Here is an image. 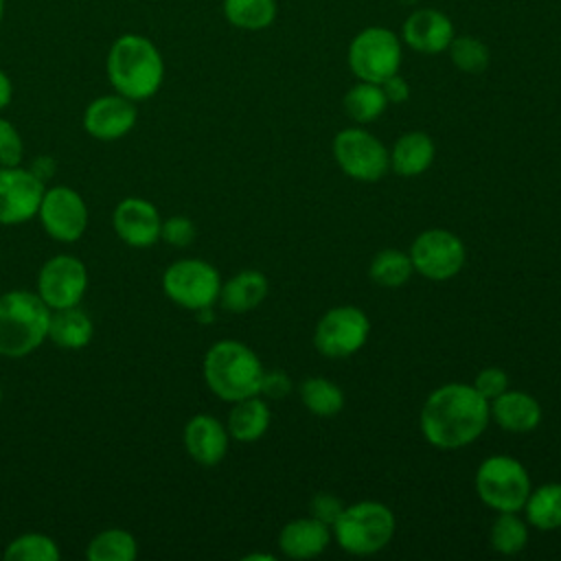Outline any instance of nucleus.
I'll return each mask as SVG.
<instances>
[{
	"label": "nucleus",
	"instance_id": "obj_16",
	"mask_svg": "<svg viewBox=\"0 0 561 561\" xmlns=\"http://www.w3.org/2000/svg\"><path fill=\"white\" fill-rule=\"evenodd\" d=\"M116 234L131 248H149L160 239L162 219L158 208L140 197H127L114 208Z\"/></svg>",
	"mask_w": 561,
	"mask_h": 561
},
{
	"label": "nucleus",
	"instance_id": "obj_23",
	"mask_svg": "<svg viewBox=\"0 0 561 561\" xmlns=\"http://www.w3.org/2000/svg\"><path fill=\"white\" fill-rule=\"evenodd\" d=\"M272 421L270 405L259 397H245L234 401L230 414H228V434L230 438L239 443H254L259 440Z\"/></svg>",
	"mask_w": 561,
	"mask_h": 561
},
{
	"label": "nucleus",
	"instance_id": "obj_9",
	"mask_svg": "<svg viewBox=\"0 0 561 561\" xmlns=\"http://www.w3.org/2000/svg\"><path fill=\"white\" fill-rule=\"evenodd\" d=\"M164 294L180 307L199 311L219 300V272L202 259H182L167 267L162 276Z\"/></svg>",
	"mask_w": 561,
	"mask_h": 561
},
{
	"label": "nucleus",
	"instance_id": "obj_20",
	"mask_svg": "<svg viewBox=\"0 0 561 561\" xmlns=\"http://www.w3.org/2000/svg\"><path fill=\"white\" fill-rule=\"evenodd\" d=\"M329 539V526L309 515L291 519L280 528L278 548L289 559H313L327 550Z\"/></svg>",
	"mask_w": 561,
	"mask_h": 561
},
{
	"label": "nucleus",
	"instance_id": "obj_42",
	"mask_svg": "<svg viewBox=\"0 0 561 561\" xmlns=\"http://www.w3.org/2000/svg\"><path fill=\"white\" fill-rule=\"evenodd\" d=\"M2 13H4V0H0V22H2Z\"/></svg>",
	"mask_w": 561,
	"mask_h": 561
},
{
	"label": "nucleus",
	"instance_id": "obj_32",
	"mask_svg": "<svg viewBox=\"0 0 561 561\" xmlns=\"http://www.w3.org/2000/svg\"><path fill=\"white\" fill-rule=\"evenodd\" d=\"M59 557L57 543L42 533L20 535L4 550L7 561H59Z\"/></svg>",
	"mask_w": 561,
	"mask_h": 561
},
{
	"label": "nucleus",
	"instance_id": "obj_6",
	"mask_svg": "<svg viewBox=\"0 0 561 561\" xmlns=\"http://www.w3.org/2000/svg\"><path fill=\"white\" fill-rule=\"evenodd\" d=\"M530 489L526 467L506 454L489 456L476 471V493L495 513H519Z\"/></svg>",
	"mask_w": 561,
	"mask_h": 561
},
{
	"label": "nucleus",
	"instance_id": "obj_1",
	"mask_svg": "<svg viewBox=\"0 0 561 561\" xmlns=\"http://www.w3.org/2000/svg\"><path fill=\"white\" fill-rule=\"evenodd\" d=\"M491 421L489 399L473 383H443L421 408V434L436 449H460L482 436Z\"/></svg>",
	"mask_w": 561,
	"mask_h": 561
},
{
	"label": "nucleus",
	"instance_id": "obj_19",
	"mask_svg": "<svg viewBox=\"0 0 561 561\" xmlns=\"http://www.w3.org/2000/svg\"><path fill=\"white\" fill-rule=\"evenodd\" d=\"M491 419L506 432L524 434L541 423L539 401L522 390H504L500 397L489 401Z\"/></svg>",
	"mask_w": 561,
	"mask_h": 561
},
{
	"label": "nucleus",
	"instance_id": "obj_35",
	"mask_svg": "<svg viewBox=\"0 0 561 561\" xmlns=\"http://www.w3.org/2000/svg\"><path fill=\"white\" fill-rule=\"evenodd\" d=\"M473 388L484 397V399H495L500 397L504 390H508V375L502 368L489 366L482 368L476 379H473Z\"/></svg>",
	"mask_w": 561,
	"mask_h": 561
},
{
	"label": "nucleus",
	"instance_id": "obj_25",
	"mask_svg": "<svg viewBox=\"0 0 561 561\" xmlns=\"http://www.w3.org/2000/svg\"><path fill=\"white\" fill-rule=\"evenodd\" d=\"M522 511L526 513V522L537 530L561 528V482H548L530 489Z\"/></svg>",
	"mask_w": 561,
	"mask_h": 561
},
{
	"label": "nucleus",
	"instance_id": "obj_14",
	"mask_svg": "<svg viewBox=\"0 0 561 561\" xmlns=\"http://www.w3.org/2000/svg\"><path fill=\"white\" fill-rule=\"evenodd\" d=\"M42 180L20 164L0 167V224H24L37 215L44 197Z\"/></svg>",
	"mask_w": 561,
	"mask_h": 561
},
{
	"label": "nucleus",
	"instance_id": "obj_5",
	"mask_svg": "<svg viewBox=\"0 0 561 561\" xmlns=\"http://www.w3.org/2000/svg\"><path fill=\"white\" fill-rule=\"evenodd\" d=\"M394 513L375 500H362L344 506L331 526L337 546L357 557H368L383 550L394 537Z\"/></svg>",
	"mask_w": 561,
	"mask_h": 561
},
{
	"label": "nucleus",
	"instance_id": "obj_39",
	"mask_svg": "<svg viewBox=\"0 0 561 561\" xmlns=\"http://www.w3.org/2000/svg\"><path fill=\"white\" fill-rule=\"evenodd\" d=\"M379 85H381V90H383L388 103L399 105V103H405L408 96H410V85H408V81H405L403 77H399L397 72L390 75L388 79H383Z\"/></svg>",
	"mask_w": 561,
	"mask_h": 561
},
{
	"label": "nucleus",
	"instance_id": "obj_38",
	"mask_svg": "<svg viewBox=\"0 0 561 561\" xmlns=\"http://www.w3.org/2000/svg\"><path fill=\"white\" fill-rule=\"evenodd\" d=\"M289 390H291V379H289L287 373H283V370L265 373L263 370L259 394H263L267 399H283V397L289 394Z\"/></svg>",
	"mask_w": 561,
	"mask_h": 561
},
{
	"label": "nucleus",
	"instance_id": "obj_22",
	"mask_svg": "<svg viewBox=\"0 0 561 561\" xmlns=\"http://www.w3.org/2000/svg\"><path fill=\"white\" fill-rule=\"evenodd\" d=\"M270 291V283L259 270H243L226 280L219 289V302L226 311L245 313L259 307Z\"/></svg>",
	"mask_w": 561,
	"mask_h": 561
},
{
	"label": "nucleus",
	"instance_id": "obj_13",
	"mask_svg": "<svg viewBox=\"0 0 561 561\" xmlns=\"http://www.w3.org/2000/svg\"><path fill=\"white\" fill-rule=\"evenodd\" d=\"M37 215L44 230L57 241H77L88 228V206L70 186L46 188Z\"/></svg>",
	"mask_w": 561,
	"mask_h": 561
},
{
	"label": "nucleus",
	"instance_id": "obj_15",
	"mask_svg": "<svg viewBox=\"0 0 561 561\" xmlns=\"http://www.w3.org/2000/svg\"><path fill=\"white\" fill-rule=\"evenodd\" d=\"M138 118V110L131 99L123 94H105L94 99L83 114V127L99 140H116L125 136Z\"/></svg>",
	"mask_w": 561,
	"mask_h": 561
},
{
	"label": "nucleus",
	"instance_id": "obj_40",
	"mask_svg": "<svg viewBox=\"0 0 561 561\" xmlns=\"http://www.w3.org/2000/svg\"><path fill=\"white\" fill-rule=\"evenodd\" d=\"M11 94H13L11 81H9V77H7V75L0 70V110L9 105V101H11Z\"/></svg>",
	"mask_w": 561,
	"mask_h": 561
},
{
	"label": "nucleus",
	"instance_id": "obj_28",
	"mask_svg": "<svg viewBox=\"0 0 561 561\" xmlns=\"http://www.w3.org/2000/svg\"><path fill=\"white\" fill-rule=\"evenodd\" d=\"M224 15L241 31H263L276 18V0H224Z\"/></svg>",
	"mask_w": 561,
	"mask_h": 561
},
{
	"label": "nucleus",
	"instance_id": "obj_27",
	"mask_svg": "<svg viewBox=\"0 0 561 561\" xmlns=\"http://www.w3.org/2000/svg\"><path fill=\"white\" fill-rule=\"evenodd\" d=\"M302 405L316 416H333L344 408V392L324 377H309L298 388Z\"/></svg>",
	"mask_w": 561,
	"mask_h": 561
},
{
	"label": "nucleus",
	"instance_id": "obj_17",
	"mask_svg": "<svg viewBox=\"0 0 561 561\" xmlns=\"http://www.w3.org/2000/svg\"><path fill=\"white\" fill-rule=\"evenodd\" d=\"M401 37L416 53L438 55L449 48L454 39V24L436 9H416L405 18Z\"/></svg>",
	"mask_w": 561,
	"mask_h": 561
},
{
	"label": "nucleus",
	"instance_id": "obj_10",
	"mask_svg": "<svg viewBox=\"0 0 561 561\" xmlns=\"http://www.w3.org/2000/svg\"><path fill=\"white\" fill-rule=\"evenodd\" d=\"M370 320L353 305H340L322 313L313 329V346L320 355L342 359L355 355L368 340Z\"/></svg>",
	"mask_w": 561,
	"mask_h": 561
},
{
	"label": "nucleus",
	"instance_id": "obj_33",
	"mask_svg": "<svg viewBox=\"0 0 561 561\" xmlns=\"http://www.w3.org/2000/svg\"><path fill=\"white\" fill-rule=\"evenodd\" d=\"M449 59L451 64L469 75H478L482 70H486L489 61H491V53L486 48V44L473 35H454L449 48Z\"/></svg>",
	"mask_w": 561,
	"mask_h": 561
},
{
	"label": "nucleus",
	"instance_id": "obj_18",
	"mask_svg": "<svg viewBox=\"0 0 561 561\" xmlns=\"http://www.w3.org/2000/svg\"><path fill=\"white\" fill-rule=\"evenodd\" d=\"M228 430L210 414H195L184 427V447L188 456L206 467L224 460L228 451Z\"/></svg>",
	"mask_w": 561,
	"mask_h": 561
},
{
	"label": "nucleus",
	"instance_id": "obj_30",
	"mask_svg": "<svg viewBox=\"0 0 561 561\" xmlns=\"http://www.w3.org/2000/svg\"><path fill=\"white\" fill-rule=\"evenodd\" d=\"M85 554L90 561H134L138 546L127 530L107 528L88 543Z\"/></svg>",
	"mask_w": 561,
	"mask_h": 561
},
{
	"label": "nucleus",
	"instance_id": "obj_12",
	"mask_svg": "<svg viewBox=\"0 0 561 561\" xmlns=\"http://www.w3.org/2000/svg\"><path fill=\"white\" fill-rule=\"evenodd\" d=\"M88 287L85 265L70 254H57L48 259L37 278V294L48 309L75 307L81 302Z\"/></svg>",
	"mask_w": 561,
	"mask_h": 561
},
{
	"label": "nucleus",
	"instance_id": "obj_11",
	"mask_svg": "<svg viewBox=\"0 0 561 561\" xmlns=\"http://www.w3.org/2000/svg\"><path fill=\"white\" fill-rule=\"evenodd\" d=\"M410 259L414 272L421 276L430 280H447L462 270L467 252L458 234L445 228H430L412 241Z\"/></svg>",
	"mask_w": 561,
	"mask_h": 561
},
{
	"label": "nucleus",
	"instance_id": "obj_24",
	"mask_svg": "<svg viewBox=\"0 0 561 561\" xmlns=\"http://www.w3.org/2000/svg\"><path fill=\"white\" fill-rule=\"evenodd\" d=\"M48 340H53V344L59 348H81L92 340V320L85 311L79 309V305L53 309L48 322Z\"/></svg>",
	"mask_w": 561,
	"mask_h": 561
},
{
	"label": "nucleus",
	"instance_id": "obj_21",
	"mask_svg": "<svg viewBox=\"0 0 561 561\" xmlns=\"http://www.w3.org/2000/svg\"><path fill=\"white\" fill-rule=\"evenodd\" d=\"M434 140L425 131H405L390 149V169L401 178H416L434 162Z\"/></svg>",
	"mask_w": 561,
	"mask_h": 561
},
{
	"label": "nucleus",
	"instance_id": "obj_41",
	"mask_svg": "<svg viewBox=\"0 0 561 561\" xmlns=\"http://www.w3.org/2000/svg\"><path fill=\"white\" fill-rule=\"evenodd\" d=\"M254 559H263V561H274V557H272V554H259V552H256V554H245V557H243V561H254Z\"/></svg>",
	"mask_w": 561,
	"mask_h": 561
},
{
	"label": "nucleus",
	"instance_id": "obj_8",
	"mask_svg": "<svg viewBox=\"0 0 561 561\" xmlns=\"http://www.w3.org/2000/svg\"><path fill=\"white\" fill-rule=\"evenodd\" d=\"M333 158L337 167L357 182H377L390 169V151L370 131L346 127L333 138Z\"/></svg>",
	"mask_w": 561,
	"mask_h": 561
},
{
	"label": "nucleus",
	"instance_id": "obj_36",
	"mask_svg": "<svg viewBox=\"0 0 561 561\" xmlns=\"http://www.w3.org/2000/svg\"><path fill=\"white\" fill-rule=\"evenodd\" d=\"M160 239H164L167 243H171L175 248H184L195 239V226L188 217H171V219L162 221Z\"/></svg>",
	"mask_w": 561,
	"mask_h": 561
},
{
	"label": "nucleus",
	"instance_id": "obj_43",
	"mask_svg": "<svg viewBox=\"0 0 561 561\" xmlns=\"http://www.w3.org/2000/svg\"><path fill=\"white\" fill-rule=\"evenodd\" d=\"M0 401H2V390H0Z\"/></svg>",
	"mask_w": 561,
	"mask_h": 561
},
{
	"label": "nucleus",
	"instance_id": "obj_2",
	"mask_svg": "<svg viewBox=\"0 0 561 561\" xmlns=\"http://www.w3.org/2000/svg\"><path fill=\"white\" fill-rule=\"evenodd\" d=\"M105 68L114 90L131 101L153 96L164 79V61L158 46L136 33H125L114 39Z\"/></svg>",
	"mask_w": 561,
	"mask_h": 561
},
{
	"label": "nucleus",
	"instance_id": "obj_29",
	"mask_svg": "<svg viewBox=\"0 0 561 561\" xmlns=\"http://www.w3.org/2000/svg\"><path fill=\"white\" fill-rule=\"evenodd\" d=\"M414 267H412V259L410 254L394 250V248H386L381 252H377L370 261L368 267V276L373 283L381 285V287H401L410 280Z\"/></svg>",
	"mask_w": 561,
	"mask_h": 561
},
{
	"label": "nucleus",
	"instance_id": "obj_26",
	"mask_svg": "<svg viewBox=\"0 0 561 561\" xmlns=\"http://www.w3.org/2000/svg\"><path fill=\"white\" fill-rule=\"evenodd\" d=\"M342 105H344V112L348 114V118H353L355 123H370V121H377L386 112L388 99L379 83L357 81L344 94Z\"/></svg>",
	"mask_w": 561,
	"mask_h": 561
},
{
	"label": "nucleus",
	"instance_id": "obj_4",
	"mask_svg": "<svg viewBox=\"0 0 561 561\" xmlns=\"http://www.w3.org/2000/svg\"><path fill=\"white\" fill-rule=\"evenodd\" d=\"M50 309L39 294L13 289L0 296V355L24 357L48 337Z\"/></svg>",
	"mask_w": 561,
	"mask_h": 561
},
{
	"label": "nucleus",
	"instance_id": "obj_31",
	"mask_svg": "<svg viewBox=\"0 0 561 561\" xmlns=\"http://www.w3.org/2000/svg\"><path fill=\"white\" fill-rule=\"evenodd\" d=\"M491 548L500 554H517L528 543V526L517 513H497L491 533H489Z\"/></svg>",
	"mask_w": 561,
	"mask_h": 561
},
{
	"label": "nucleus",
	"instance_id": "obj_3",
	"mask_svg": "<svg viewBox=\"0 0 561 561\" xmlns=\"http://www.w3.org/2000/svg\"><path fill=\"white\" fill-rule=\"evenodd\" d=\"M206 386L224 401H239L259 394L263 364L259 355L237 340H219L204 355Z\"/></svg>",
	"mask_w": 561,
	"mask_h": 561
},
{
	"label": "nucleus",
	"instance_id": "obj_34",
	"mask_svg": "<svg viewBox=\"0 0 561 561\" xmlns=\"http://www.w3.org/2000/svg\"><path fill=\"white\" fill-rule=\"evenodd\" d=\"M22 151H24V147H22V138H20L18 129L9 121L0 118V167L20 164Z\"/></svg>",
	"mask_w": 561,
	"mask_h": 561
},
{
	"label": "nucleus",
	"instance_id": "obj_7",
	"mask_svg": "<svg viewBox=\"0 0 561 561\" xmlns=\"http://www.w3.org/2000/svg\"><path fill=\"white\" fill-rule=\"evenodd\" d=\"M401 66V39L386 26H366L348 44V68L359 81L381 83Z\"/></svg>",
	"mask_w": 561,
	"mask_h": 561
},
{
	"label": "nucleus",
	"instance_id": "obj_37",
	"mask_svg": "<svg viewBox=\"0 0 561 561\" xmlns=\"http://www.w3.org/2000/svg\"><path fill=\"white\" fill-rule=\"evenodd\" d=\"M309 508H311V517H316L318 522H322L331 528L335 524V519L340 517V513L344 511V504L340 497H335L331 493H316L311 497Z\"/></svg>",
	"mask_w": 561,
	"mask_h": 561
}]
</instances>
